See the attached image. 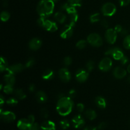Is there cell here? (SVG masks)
I'll return each mask as SVG.
<instances>
[{
  "mask_svg": "<svg viewBox=\"0 0 130 130\" xmlns=\"http://www.w3.org/2000/svg\"><path fill=\"white\" fill-rule=\"evenodd\" d=\"M74 102L69 96H62L60 98L57 102V110L58 114L62 116L69 115L72 112Z\"/></svg>",
  "mask_w": 130,
  "mask_h": 130,
  "instance_id": "6da1fadb",
  "label": "cell"
},
{
  "mask_svg": "<svg viewBox=\"0 0 130 130\" xmlns=\"http://www.w3.org/2000/svg\"><path fill=\"white\" fill-rule=\"evenodd\" d=\"M54 6L53 0H41L37 6V11L40 17L47 18L53 13Z\"/></svg>",
  "mask_w": 130,
  "mask_h": 130,
  "instance_id": "7a4b0ae2",
  "label": "cell"
},
{
  "mask_svg": "<svg viewBox=\"0 0 130 130\" xmlns=\"http://www.w3.org/2000/svg\"><path fill=\"white\" fill-rule=\"evenodd\" d=\"M37 23L39 26L43 27L45 30H48V31L53 32L58 29V26H57V24L55 22L48 20V19H46V18L40 17L38 19Z\"/></svg>",
  "mask_w": 130,
  "mask_h": 130,
  "instance_id": "3957f363",
  "label": "cell"
},
{
  "mask_svg": "<svg viewBox=\"0 0 130 130\" xmlns=\"http://www.w3.org/2000/svg\"><path fill=\"white\" fill-rule=\"evenodd\" d=\"M87 42L91 46L95 47L101 46L103 43L101 36L96 33L90 34L87 38Z\"/></svg>",
  "mask_w": 130,
  "mask_h": 130,
  "instance_id": "277c9868",
  "label": "cell"
},
{
  "mask_svg": "<svg viewBox=\"0 0 130 130\" xmlns=\"http://www.w3.org/2000/svg\"><path fill=\"white\" fill-rule=\"evenodd\" d=\"M116 11V6L112 3H107L102 7V12L104 15L107 17H111L114 15Z\"/></svg>",
  "mask_w": 130,
  "mask_h": 130,
  "instance_id": "5b68a950",
  "label": "cell"
},
{
  "mask_svg": "<svg viewBox=\"0 0 130 130\" xmlns=\"http://www.w3.org/2000/svg\"><path fill=\"white\" fill-rule=\"evenodd\" d=\"M105 55H112L113 58L116 60H120L124 56L121 50L119 48H116V47L108 49L105 52Z\"/></svg>",
  "mask_w": 130,
  "mask_h": 130,
  "instance_id": "8992f818",
  "label": "cell"
},
{
  "mask_svg": "<svg viewBox=\"0 0 130 130\" xmlns=\"http://www.w3.org/2000/svg\"><path fill=\"white\" fill-rule=\"evenodd\" d=\"M112 66V60L109 57H105L100 62L99 64V68L102 71L106 72V71H109L111 69Z\"/></svg>",
  "mask_w": 130,
  "mask_h": 130,
  "instance_id": "52a82bcc",
  "label": "cell"
},
{
  "mask_svg": "<svg viewBox=\"0 0 130 130\" xmlns=\"http://www.w3.org/2000/svg\"><path fill=\"white\" fill-rule=\"evenodd\" d=\"M105 38L108 43L114 44L117 39V32L113 29H108L105 32Z\"/></svg>",
  "mask_w": 130,
  "mask_h": 130,
  "instance_id": "ba28073f",
  "label": "cell"
},
{
  "mask_svg": "<svg viewBox=\"0 0 130 130\" xmlns=\"http://www.w3.org/2000/svg\"><path fill=\"white\" fill-rule=\"evenodd\" d=\"M73 26L70 24L64 25L60 32V37L63 39H67L71 38L73 34Z\"/></svg>",
  "mask_w": 130,
  "mask_h": 130,
  "instance_id": "9c48e42d",
  "label": "cell"
},
{
  "mask_svg": "<svg viewBox=\"0 0 130 130\" xmlns=\"http://www.w3.org/2000/svg\"><path fill=\"white\" fill-rule=\"evenodd\" d=\"M16 119L15 114L10 111H2L1 110V119L6 123H10Z\"/></svg>",
  "mask_w": 130,
  "mask_h": 130,
  "instance_id": "30bf717a",
  "label": "cell"
},
{
  "mask_svg": "<svg viewBox=\"0 0 130 130\" xmlns=\"http://www.w3.org/2000/svg\"><path fill=\"white\" fill-rule=\"evenodd\" d=\"M58 76L63 82L67 83L71 80V74L66 68H62L58 71Z\"/></svg>",
  "mask_w": 130,
  "mask_h": 130,
  "instance_id": "8fae6325",
  "label": "cell"
},
{
  "mask_svg": "<svg viewBox=\"0 0 130 130\" xmlns=\"http://www.w3.org/2000/svg\"><path fill=\"white\" fill-rule=\"evenodd\" d=\"M89 76L88 71L84 69H78L76 73V78L77 81L79 83H84L88 79Z\"/></svg>",
  "mask_w": 130,
  "mask_h": 130,
  "instance_id": "7c38bea8",
  "label": "cell"
},
{
  "mask_svg": "<svg viewBox=\"0 0 130 130\" xmlns=\"http://www.w3.org/2000/svg\"><path fill=\"white\" fill-rule=\"evenodd\" d=\"M72 123L75 128H80L85 125V119L81 115H76L72 118Z\"/></svg>",
  "mask_w": 130,
  "mask_h": 130,
  "instance_id": "4fadbf2b",
  "label": "cell"
},
{
  "mask_svg": "<svg viewBox=\"0 0 130 130\" xmlns=\"http://www.w3.org/2000/svg\"><path fill=\"white\" fill-rule=\"evenodd\" d=\"M32 123L29 118H24V119H20L17 123V127L21 130H28L29 127L31 125Z\"/></svg>",
  "mask_w": 130,
  "mask_h": 130,
  "instance_id": "5bb4252c",
  "label": "cell"
},
{
  "mask_svg": "<svg viewBox=\"0 0 130 130\" xmlns=\"http://www.w3.org/2000/svg\"><path fill=\"white\" fill-rule=\"evenodd\" d=\"M42 41L40 39L38 38H34L32 39L29 43V48L32 50H38L41 48Z\"/></svg>",
  "mask_w": 130,
  "mask_h": 130,
  "instance_id": "9a60e30c",
  "label": "cell"
},
{
  "mask_svg": "<svg viewBox=\"0 0 130 130\" xmlns=\"http://www.w3.org/2000/svg\"><path fill=\"white\" fill-rule=\"evenodd\" d=\"M126 71L124 69L122 68L121 67H116L113 71V75L114 77L118 79H123L126 76Z\"/></svg>",
  "mask_w": 130,
  "mask_h": 130,
  "instance_id": "2e32d148",
  "label": "cell"
},
{
  "mask_svg": "<svg viewBox=\"0 0 130 130\" xmlns=\"http://www.w3.org/2000/svg\"><path fill=\"white\" fill-rule=\"evenodd\" d=\"M6 74L4 76V81H5L6 85H11L13 86L15 83V77L14 76V74L10 72L9 71L6 70Z\"/></svg>",
  "mask_w": 130,
  "mask_h": 130,
  "instance_id": "e0dca14e",
  "label": "cell"
},
{
  "mask_svg": "<svg viewBox=\"0 0 130 130\" xmlns=\"http://www.w3.org/2000/svg\"><path fill=\"white\" fill-rule=\"evenodd\" d=\"M41 129L42 130H55V124L53 121H44L41 124Z\"/></svg>",
  "mask_w": 130,
  "mask_h": 130,
  "instance_id": "ac0fdd59",
  "label": "cell"
},
{
  "mask_svg": "<svg viewBox=\"0 0 130 130\" xmlns=\"http://www.w3.org/2000/svg\"><path fill=\"white\" fill-rule=\"evenodd\" d=\"M24 66L22 63H16V64H13L8 67L7 70L10 71V72H12L13 74H15L21 72L24 69Z\"/></svg>",
  "mask_w": 130,
  "mask_h": 130,
  "instance_id": "d6986e66",
  "label": "cell"
},
{
  "mask_svg": "<svg viewBox=\"0 0 130 130\" xmlns=\"http://www.w3.org/2000/svg\"><path fill=\"white\" fill-rule=\"evenodd\" d=\"M36 99L37 101L39 103H41V104L45 103L47 101V100H48L46 94L43 91H39L36 93Z\"/></svg>",
  "mask_w": 130,
  "mask_h": 130,
  "instance_id": "ffe728a7",
  "label": "cell"
},
{
  "mask_svg": "<svg viewBox=\"0 0 130 130\" xmlns=\"http://www.w3.org/2000/svg\"><path fill=\"white\" fill-rule=\"evenodd\" d=\"M54 18L57 22H58L60 24H63L66 22V19H67V17L65 14L63 13L60 12V11H58V12L55 13L54 15Z\"/></svg>",
  "mask_w": 130,
  "mask_h": 130,
  "instance_id": "44dd1931",
  "label": "cell"
},
{
  "mask_svg": "<svg viewBox=\"0 0 130 130\" xmlns=\"http://www.w3.org/2000/svg\"><path fill=\"white\" fill-rule=\"evenodd\" d=\"M95 102H96L97 106L100 109H105L106 107V100L104 98L102 97V96H97L95 99Z\"/></svg>",
  "mask_w": 130,
  "mask_h": 130,
  "instance_id": "7402d4cb",
  "label": "cell"
},
{
  "mask_svg": "<svg viewBox=\"0 0 130 130\" xmlns=\"http://www.w3.org/2000/svg\"><path fill=\"white\" fill-rule=\"evenodd\" d=\"M54 77V72L51 69H47L43 72L42 77L44 80H51Z\"/></svg>",
  "mask_w": 130,
  "mask_h": 130,
  "instance_id": "603a6c76",
  "label": "cell"
},
{
  "mask_svg": "<svg viewBox=\"0 0 130 130\" xmlns=\"http://www.w3.org/2000/svg\"><path fill=\"white\" fill-rule=\"evenodd\" d=\"M14 94L15 96L19 100H24L26 97V95L22 89H16L14 90Z\"/></svg>",
  "mask_w": 130,
  "mask_h": 130,
  "instance_id": "cb8c5ba5",
  "label": "cell"
},
{
  "mask_svg": "<svg viewBox=\"0 0 130 130\" xmlns=\"http://www.w3.org/2000/svg\"><path fill=\"white\" fill-rule=\"evenodd\" d=\"M86 118L90 120H93L96 118V113L92 109H87L85 113Z\"/></svg>",
  "mask_w": 130,
  "mask_h": 130,
  "instance_id": "d4e9b609",
  "label": "cell"
},
{
  "mask_svg": "<svg viewBox=\"0 0 130 130\" xmlns=\"http://www.w3.org/2000/svg\"><path fill=\"white\" fill-rule=\"evenodd\" d=\"M70 15V25H71L72 26H74L75 24H76V22L78 20V14L77 13H75L71 14Z\"/></svg>",
  "mask_w": 130,
  "mask_h": 130,
  "instance_id": "484cf974",
  "label": "cell"
},
{
  "mask_svg": "<svg viewBox=\"0 0 130 130\" xmlns=\"http://www.w3.org/2000/svg\"><path fill=\"white\" fill-rule=\"evenodd\" d=\"M8 68V63L6 59H5L3 57H1V63H0V70L1 72H3V71H6Z\"/></svg>",
  "mask_w": 130,
  "mask_h": 130,
  "instance_id": "4316f807",
  "label": "cell"
},
{
  "mask_svg": "<svg viewBox=\"0 0 130 130\" xmlns=\"http://www.w3.org/2000/svg\"><path fill=\"white\" fill-rule=\"evenodd\" d=\"M100 14H99V13H96L92 14V15L90 17V20L91 23H95L100 20Z\"/></svg>",
  "mask_w": 130,
  "mask_h": 130,
  "instance_id": "83f0119b",
  "label": "cell"
},
{
  "mask_svg": "<svg viewBox=\"0 0 130 130\" xmlns=\"http://www.w3.org/2000/svg\"><path fill=\"white\" fill-rule=\"evenodd\" d=\"M14 89L13 86L11 85H6L3 88V91L4 93H5L6 94H11L12 93L14 92Z\"/></svg>",
  "mask_w": 130,
  "mask_h": 130,
  "instance_id": "f1b7e54d",
  "label": "cell"
},
{
  "mask_svg": "<svg viewBox=\"0 0 130 130\" xmlns=\"http://www.w3.org/2000/svg\"><path fill=\"white\" fill-rule=\"evenodd\" d=\"M10 17V14L8 11H3L1 13V20L3 22H6L9 20Z\"/></svg>",
  "mask_w": 130,
  "mask_h": 130,
  "instance_id": "f546056e",
  "label": "cell"
},
{
  "mask_svg": "<svg viewBox=\"0 0 130 130\" xmlns=\"http://www.w3.org/2000/svg\"><path fill=\"white\" fill-rule=\"evenodd\" d=\"M86 44H87V42L86 41L84 40V39H82V40H80L76 43V47H77L78 49L83 50L84 48H86Z\"/></svg>",
  "mask_w": 130,
  "mask_h": 130,
  "instance_id": "4dcf8cb0",
  "label": "cell"
},
{
  "mask_svg": "<svg viewBox=\"0 0 130 130\" xmlns=\"http://www.w3.org/2000/svg\"><path fill=\"white\" fill-rule=\"evenodd\" d=\"M123 46L126 49H130V35H128L125 37L123 41Z\"/></svg>",
  "mask_w": 130,
  "mask_h": 130,
  "instance_id": "1f68e13d",
  "label": "cell"
},
{
  "mask_svg": "<svg viewBox=\"0 0 130 130\" xmlns=\"http://www.w3.org/2000/svg\"><path fill=\"white\" fill-rule=\"evenodd\" d=\"M81 3H82V0H68V3L71 6H74V7L81 6Z\"/></svg>",
  "mask_w": 130,
  "mask_h": 130,
  "instance_id": "d6a6232c",
  "label": "cell"
},
{
  "mask_svg": "<svg viewBox=\"0 0 130 130\" xmlns=\"http://www.w3.org/2000/svg\"><path fill=\"white\" fill-rule=\"evenodd\" d=\"M60 124L61 128L63 129H67V128H69L70 126L69 122L67 120H66V119H63V120L61 121L60 123Z\"/></svg>",
  "mask_w": 130,
  "mask_h": 130,
  "instance_id": "836d02e7",
  "label": "cell"
},
{
  "mask_svg": "<svg viewBox=\"0 0 130 130\" xmlns=\"http://www.w3.org/2000/svg\"><path fill=\"white\" fill-rule=\"evenodd\" d=\"M35 63V60H34V58L31 57V58H29L28 59V60L27 61L26 63H25V67L26 68H30V67H32L33 66Z\"/></svg>",
  "mask_w": 130,
  "mask_h": 130,
  "instance_id": "e575fe53",
  "label": "cell"
},
{
  "mask_svg": "<svg viewBox=\"0 0 130 130\" xmlns=\"http://www.w3.org/2000/svg\"><path fill=\"white\" fill-rule=\"evenodd\" d=\"M94 67H95V63H94L93 61L92 60L88 61L86 65V69H87L88 72H91V71H92L93 70Z\"/></svg>",
  "mask_w": 130,
  "mask_h": 130,
  "instance_id": "d590c367",
  "label": "cell"
},
{
  "mask_svg": "<svg viewBox=\"0 0 130 130\" xmlns=\"http://www.w3.org/2000/svg\"><path fill=\"white\" fill-rule=\"evenodd\" d=\"M6 104L11 105H15L18 104V100L15 98H10L6 100Z\"/></svg>",
  "mask_w": 130,
  "mask_h": 130,
  "instance_id": "8d00e7d4",
  "label": "cell"
},
{
  "mask_svg": "<svg viewBox=\"0 0 130 130\" xmlns=\"http://www.w3.org/2000/svg\"><path fill=\"white\" fill-rule=\"evenodd\" d=\"M66 11H67V13L69 14V15L75 13H77V10H76V7L71 6L70 5H69V7L67 8V10H66Z\"/></svg>",
  "mask_w": 130,
  "mask_h": 130,
  "instance_id": "74e56055",
  "label": "cell"
},
{
  "mask_svg": "<svg viewBox=\"0 0 130 130\" xmlns=\"http://www.w3.org/2000/svg\"><path fill=\"white\" fill-rule=\"evenodd\" d=\"M41 116L43 118H47L48 117V111L46 108H43L40 111Z\"/></svg>",
  "mask_w": 130,
  "mask_h": 130,
  "instance_id": "f35d334b",
  "label": "cell"
},
{
  "mask_svg": "<svg viewBox=\"0 0 130 130\" xmlns=\"http://www.w3.org/2000/svg\"><path fill=\"white\" fill-rule=\"evenodd\" d=\"M72 63V58L70 57H65L63 59V64L66 66H69Z\"/></svg>",
  "mask_w": 130,
  "mask_h": 130,
  "instance_id": "ab89813d",
  "label": "cell"
},
{
  "mask_svg": "<svg viewBox=\"0 0 130 130\" xmlns=\"http://www.w3.org/2000/svg\"><path fill=\"white\" fill-rule=\"evenodd\" d=\"M41 126H39V124L36 123H34L33 124H32L29 127V129L28 130H39Z\"/></svg>",
  "mask_w": 130,
  "mask_h": 130,
  "instance_id": "60d3db41",
  "label": "cell"
},
{
  "mask_svg": "<svg viewBox=\"0 0 130 130\" xmlns=\"http://www.w3.org/2000/svg\"><path fill=\"white\" fill-rule=\"evenodd\" d=\"M101 25L105 28H107L109 25V23L106 19H103L101 20Z\"/></svg>",
  "mask_w": 130,
  "mask_h": 130,
  "instance_id": "b9f144b4",
  "label": "cell"
},
{
  "mask_svg": "<svg viewBox=\"0 0 130 130\" xmlns=\"http://www.w3.org/2000/svg\"><path fill=\"white\" fill-rule=\"evenodd\" d=\"M77 109L79 112H82L85 109V105L81 103H79L77 104Z\"/></svg>",
  "mask_w": 130,
  "mask_h": 130,
  "instance_id": "7bdbcfd3",
  "label": "cell"
},
{
  "mask_svg": "<svg viewBox=\"0 0 130 130\" xmlns=\"http://www.w3.org/2000/svg\"><path fill=\"white\" fill-rule=\"evenodd\" d=\"M130 0H119V4L121 6H127L129 4Z\"/></svg>",
  "mask_w": 130,
  "mask_h": 130,
  "instance_id": "ee69618b",
  "label": "cell"
},
{
  "mask_svg": "<svg viewBox=\"0 0 130 130\" xmlns=\"http://www.w3.org/2000/svg\"><path fill=\"white\" fill-rule=\"evenodd\" d=\"M76 96V91L74 89H72L69 92V96L70 98H74Z\"/></svg>",
  "mask_w": 130,
  "mask_h": 130,
  "instance_id": "f6af8a7d",
  "label": "cell"
},
{
  "mask_svg": "<svg viewBox=\"0 0 130 130\" xmlns=\"http://www.w3.org/2000/svg\"><path fill=\"white\" fill-rule=\"evenodd\" d=\"M69 6V4L68 3H62L60 6V10H65L66 11V10L67 9V8Z\"/></svg>",
  "mask_w": 130,
  "mask_h": 130,
  "instance_id": "bcb514c9",
  "label": "cell"
},
{
  "mask_svg": "<svg viewBox=\"0 0 130 130\" xmlns=\"http://www.w3.org/2000/svg\"><path fill=\"white\" fill-rule=\"evenodd\" d=\"M123 27H122L121 25H116L115 28H114V30H115L118 33H120L122 31V30H123Z\"/></svg>",
  "mask_w": 130,
  "mask_h": 130,
  "instance_id": "7dc6e473",
  "label": "cell"
},
{
  "mask_svg": "<svg viewBox=\"0 0 130 130\" xmlns=\"http://www.w3.org/2000/svg\"><path fill=\"white\" fill-rule=\"evenodd\" d=\"M107 127V124L105 123H104V122H102V123H100V124L99 125V126H98V129H105V128Z\"/></svg>",
  "mask_w": 130,
  "mask_h": 130,
  "instance_id": "c3c4849f",
  "label": "cell"
},
{
  "mask_svg": "<svg viewBox=\"0 0 130 130\" xmlns=\"http://www.w3.org/2000/svg\"><path fill=\"white\" fill-rule=\"evenodd\" d=\"M120 61H121V64L125 65L126 63H128V58H127L126 57H125V56H124V57H123V58L120 60Z\"/></svg>",
  "mask_w": 130,
  "mask_h": 130,
  "instance_id": "681fc988",
  "label": "cell"
},
{
  "mask_svg": "<svg viewBox=\"0 0 130 130\" xmlns=\"http://www.w3.org/2000/svg\"><path fill=\"white\" fill-rule=\"evenodd\" d=\"M96 127L92 126H88L85 127L84 130H96Z\"/></svg>",
  "mask_w": 130,
  "mask_h": 130,
  "instance_id": "f907efd6",
  "label": "cell"
},
{
  "mask_svg": "<svg viewBox=\"0 0 130 130\" xmlns=\"http://www.w3.org/2000/svg\"><path fill=\"white\" fill-rule=\"evenodd\" d=\"M35 86L34 85H30L29 86V90L30 92H33L35 90Z\"/></svg>",
  "mask_w": 130,
  "mask_h": 130,
  "instance_id": "816d5d0a",
  "label": "cell"
},
{
  "mask_svg": "<svg viewBox=\"0 0 130 130\" xmlns=\"http://www.w3.org/2000/svg\"><path fill=\"white\" fill-rule=\"evenodd\" d=\"M119 34H120L121 36H126L127 34H128V30H126L125 29H123V30H122V31Z\"/></svg>",
  "mask_w": 130,
  "mask_h": 130,
  "instance_id": "f5cc1de1",
  "label": "cell"
},
{
  "mask_svg": "<svg viewBox=\"0 0 130 130\" xmlns=\"http://www.w3.org/2000/svg\"><path fill=\"white\" fill-rule=\"evenodd\" d=\"M4 102H5V101H4L3 96L2 95H1V96H0V105H1V106H2L3 104H4Z\"/></svg>",
  "mask_w": 130,
  "mask_h": 130,
  "instance_id": "db71d44e",
  "label": "cell"
},
{
  "mask_svg": "<svg viewBox=\"0 0 130 130\" xmlns=\"http://www.w3.org/2000/svg\"><path fill=\"white\" fill-rule=\"evenodd\" d=\"M8 5V1L7 0H3V6L4 7H6Z\"/></svg>",
  "mask_w": 130,
  "mask_h": 130,
  "instance_id": "11a10c76",
  "label": "cell"
},
{
  "mask_svg": "<svg viewBox=\"0 0 130 130\" xmlns=\"http://www.w3.org/2000/svg\"><path fill=\"white\" fill-rule=\"evenodd\" d=\"M127 71H128V72H129V73H130V64L128 66V67H127Z\"/></svg>",
  "mask_w": 130,
  "mask_h": 130,
  "instance_id": "9f6ffc18",
  "label": "cell"
},
{
  "mask_svg": "<svg viewBox=\"0 0 130 130\" xmlns=\"http://www.w3.org/2000/svg\"><path fill=\"white\" fill-rule=\"evenodd\" d=\"M127 81H128V82L129 83H130V76L128 77V79H127Z\"/></svg>",
  "mask_w": 130,
  "mask_h": 130,
  "instance_id": "6f0895ef",
  "label": "cell"
},
{
  "mask_svg": "<svg viewBox=\"0 0 130 130\" xmlns=\"http://www.w3.org/2000/svg\"><path fill=\"white\" fill-rule=\"evenodd\" d=\"M53 1H54V2H55V1H58V0H53Z\"/></svg>",
  "mask_w": 130,
  "mask_h": 130,
  "instance_id": "680465c9",
  "label": "cell"
}]
</instances>
